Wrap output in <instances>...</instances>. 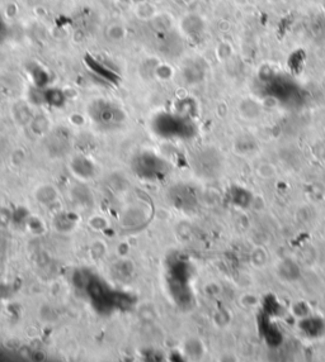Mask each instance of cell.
<instances>
[{"instance_id":"6da1fadb","label":"cell","mask_w":325,"mask_h":362,"mask_svg":"<svg viewBox=\"0 0 325 362\" xmlns=\"http://www.w3.org/2000/svg\"><path fill=\"white\" fill-rule=\"evenodd\" d=\"M6 32H7V24L6 22H4L3 17L0 16V42L4 40V37H6Z\"/></svg>"}]
</instances>
